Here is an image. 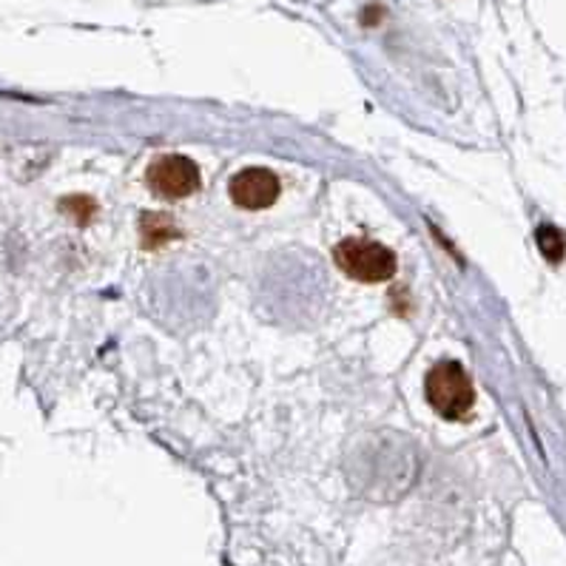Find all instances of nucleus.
Returning <instances> with one entry per match:
<instances>
[{"instance_id":"nucleus-6","label":"nucleus","mask_w":566,"mask_h":566,"mask_svg":"<svg viewBox=\"0 0 566 566\" xmlns=\"http://www.w3.org/2000/svg\"><path fill=\"white\" fill-rule=\"evenodd\" d=\"M538 248L549 262L564 260L566 251V237L555 226H541L538 228Z\"/></svg>"},{"instance_id":"nucleus-5","label":"nucleus","mask_w":566,"mask_h":566,"mask_svg":"<svg viewBox=\"0 0 566 566\" xmlns=\"http://www.w3.org/2000/svg\"><path fill=\"white\" fill-rule=\"evenodd\" d=\"M140 237H143V248H160L166 242L177 240L180 231L174 228V222L163 213H146L140 220Z\"/></svg>"},{"instance_id":"nucleus-2","label":"nucleus","mask_w":566,"mask_h":566,"mask_svg":"<svg viewBox=\"0 0 566 566\" xmlns=\"http://www.w3.org/2000/svg\"><path fill=\"white\" fill-rule=\"evenodd\" d=\"M334 260L356 282H385L396 273V253L374 240H342Z\"/></svg>"},{"instance_id":"nucleus-1","label":"nucleus","mask_w":566,"mask_h":566,"mask_svg":"<svg viewBox=\"0 0 566 566\" xmlns=\"http://www.w3.org/2000/svg\"><path fill=\"white\" fill-rule=\"evenodd\" d=\"M424 394L436 413L450 421L464 419L473 410L475 401L473 381H470V376H467V370L459 361H439L427 374Z\"/></svg>"},{"instance_id":"nucleus-4","label":"nucleus","mask_w":566,"mask_h":566,"mask_svg":"<svg viewBox=\"0 0 566 566\" xmlns=\"http://www.w3.org/2000/svg\"><path fill=\"white\" fill-rule=\"evenodd\" d=\"M282 186L280 177L268 168H245L228 182V193H231L233 206L245 208V211H262L271 208L280 197Z\"/></svg>"},{"instance_id":"nucleus-3","label":"nucleus","mask_w":566,"mask_h":566,"mask_svg":"<svg viewBox=\"0 0 566 566\" xmlns=\"http://www.w3.org/2000/svg\"><path fill=\"white\" fill-rule=\"evenodd\" d=\"M148 188L163 200H186L200 188V168L182 154H166L148 166Z\"/></svg>"},{"instance_id":"nucleus-7","label":"nucleus","mask_w":566,"mask_h":566,"mask_svg":"<svg viewBox=\"0 0 566 566\" xmlns=\"http://www.w3.org/2000/svg\"><path fill=\"white\" fill-rule=\"evenodd\" d=\"M61 208L66 213H72V220L77 222V226H86L94 217V211H97V206H94L88 197H69V200H63Z\"/></svg>"}]
</instances>
